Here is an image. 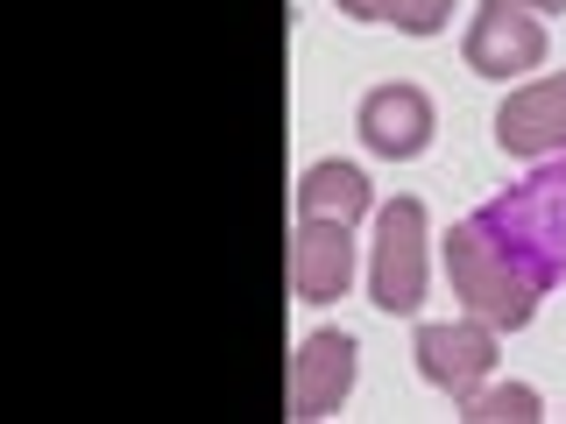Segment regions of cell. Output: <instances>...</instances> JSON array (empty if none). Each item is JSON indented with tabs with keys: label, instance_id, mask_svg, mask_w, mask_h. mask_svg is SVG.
I'll list each match as a JSON object with an SVG mask.
<instances>
[{
	"label": "cell",
	"instance_id": "277c9868",
	"mask_svg": "<svg viewBox=\"0 0 566 424\" xmlns=\"http://www.w3.org/2000/svg\"><path fill=\"white\" fill-rule=\"evenodd\" d=\"M545 64V22L524 0H482L468 22V71L474 78H524Z\"/></svg>",
	"mask_w": 566,
	"mask_h": 424
},
{
	"label": "cell",
	"instance_id": "5b68a950",
	"mask_svg": "<svg viewBox=\"0 0 566 424\" xmlns=\"http://www.w3.org/2000/svg\"><path fill=\"white\" fill-rule=\"evenodd\" d=\"M495 149L524 156V163L566 149V71L531 78V85H517V93L495 106Z\"/></svg>",
	"mask_w": 566,
	"mask_h": 424
},
{
	"label": "cell",
	"instance_id": "6da1fadb",
	"mask_svg": "<svg viewBox=\"0 0 566 424\" xmlns=\"http://www.w3.org/2000/svg\"><path fill=\"white\" fill-rule=\"evenodd\" d=\"M447 276H453V297L468 305L474 318H489L495 332H524L538 318V283L524 276V262L495 241L489 220H460L447 234Z\"/></svg>",
	"mask_w": 566,
	"mask_h": 424
},
{
	"label": "cell",
	"instance_id": "ba28073f",
	"mask_svg": "<svg viewBox=\"0 0 566 424\" xmlns=\"http://www.w3.org/2000/svg\"><path fill=\"white\" fill-rule=\"evenodd\" d=\"M354 283V234L340 220H297L291 234V290L305 305H333Z\"/></svg>",
	"mask_w": 566,
	"mask_h": 424
},
{
	"label": "cell",
	"instance_id": "9c48e42d",
	"mask_svg": "<svg viewBox=\"0 0 566 424\" xmlns=\"http://www.w3.org/2000/svg\"><path fill=\"white\" fill-rule=\"evenodd\" d=\"M376 205V191H368V177L354 170V163H312L305 177H297V220H340V226H354L361 212Z\"/></svg>",
	"mask_w": 566,
	"mask_h": 424
},
{
	"label": "cell",
	"instance_id": "7a4b0ae2",
	"mask_svg": "<svg viewBox=\"0 0 566 424\" xmlns=\"http://www.w3.org/2000/svg\"><path fill=\"white\" fill-rule=\"evenodd\" d=\"M368 297L376 311L403 318L424 305V205L389 199L376 212V247H368Z\"/></svg>",
	"mask_w": 566,
	"mask_h": 424
},
{
	"label": "cell",
	"instance_id": "8fae6325",
	"mask_svg": "<svg viewBox=\"0 0 566 424\" xmlns=\"http://www.w3.org/2000/svg\"><path fill=\"white\" fill-rule=\"evenodd\" d=\"M460 417L468 424H538L545 403H538L531 382H482L468 403H460Z\"/></svg>",
	"mask_w": 566,
	"mask_h": 424
},
{
	"label": "cell",
	"instance_id": "52a82bcc",
	"mask_svg": "<svg viewBox=\"0 0 566 424\" xmlns=\"http://www.w3.org/2000/svg\"><path fill=\"white\" fill-rule=\"evenodd\" d=\"M354 128H361V141L376 156H389V163H411V156L432 149V99H424V85L411 78H389L376 85V93L361 99V114H354Z\"/></svg>",
	"mask_w": 566,
	"mask_h": 424
},
{
	"label": "cell",
	"instance_id": "7c38bea8",
	"mask_svg": "<svg viewBox=\"0 0 566 424\" xmlns=\"http://www.w3.org/2000/svg\"><path fill=\"white\" fill-rule=\"evenodd\" d=\"M531 14H566V0H524Z\"/></svg>",
	"mask_w": 566,
	"mask_h": 424
},
{
	"label": "cell",
	"instance_id": "30bf717a",
	"mask_svg": "<svg viewBox=\"0 0 566 424\" xmlns=\"http://www.w3.org/2000/svg\"><path fill=\"white\" fill-rule=\"evenodd\" d=\"M340 14H354V22H389L403 35H439L453 22V0H340Z\"/></svg>",
	"mask_w": 566,
	"mask_h": 424
},
{
	"label": "cell",
	"instance_id": "3957f363",
	"mask_svg": "<svg viewBox=\"0 0 566 424\" xmlns=\"http://www.w3.org/2000/svg\"><path fill=\"white\" fill-rule=\"evenodd\" d=\"M411 353H418V375L424 382L447 389L453 403H468L474 389L495 375V326H489V318H474V311L453 318V326H418Z\"/></svg>",
	"mask_w": 566,
	"mask_h": 424
},
{
	"label": "cell",
	"instance_id": "8992f818",
	"mask_svg": "<svg viewBox=\"0 0 566 424\" xmlns=\"http://www.w3.org/2000/svg\"><path fill=\"white\" fill-rule=\"evenodd\" d=\"M354 368H361L354 332H305L291 361V417H333L354 396Z\"/></svg>",
	"mask_w": 566,
	"mask_h": 424
}]
</instances>
